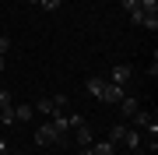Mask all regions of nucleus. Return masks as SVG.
<instances>
[{
    "label": "nucleus",
    "mask_w": 158,
    "mask_h": 155,
    "mask_svg": "<svg viewBox=\"0 0 158 155\" xmlns=\"http://www.w3.org/2000/svg\"><path fill=\"white\" fill-rule=\"evenodd\" d=\"M130 21L134 25H141V28H158V0H137L134 7H130Z\"/></svg>",
    "instance_id": "1"
},
{
    "label": "nucleus",
    "mask_w": 158,
    "mask_h": 155,
    "mask_svg": "<svg viewBox=\"0 0 158 155\" xmlns=\"http://www.w3.org/2000/svg\"><path fill=\"white\" fill-rule=\"evenodd\" d=\"M35 144H39V148H49V144H67V141L56 134L53 123H39V131H35Z\"/></svg>",
    "instance_id": "2"
},
{
    "label": "nucleus",
    "mask_w": 158,
    "mask_h": 155,
    "mask_svg": "<svg viewBox=\"0 0 158 155\" xmlns=\"http://www.w3.org/2000/svg\"><path fill=\"white\" fill-rule=\"evenodd\" d=\"M130 120H134V127H137V131H148V134H158V123H155V116L148 113V109H137V113L130 116Z\"/></svg>",
    "instance_id": "3"
},
{
    "label": "nucleus",
    "mask_w": 158,
    "mask_h": 155,
    "mask_svg": "<svg viewBox=\"0 0 158 155\" xmlns=\"http://www.w3.org/2000/svg\"><path fill=\"white\" fill-rule=\"evenodd\" d=\"M130 74H134V67H130V63H116V67L109 71V78H106V81H113V85H127Z\"/></svg>",
    "instance_id": "4"
},
{
    "label": "nucleus",
    "mask_w": 158,
    "mask_h": 155,
    "mask_svg": "<svg viewBox=\"0 0 158 155\" xmlns=\"http://www.w3.org/2000/svg\"><path fill=\"white\" fill-rule=\"evenodd\" d=\"M119 99H123V85H113V81H106V88H102V99H98V102H109V106H116Z\"/></svg>",
    "instance_id": "5"
},
{
    "label": "nucleus",
    "mask_w": 158,
    "mask_h": 155,
    "mask_svg": "<svg viewBox=\"0 0 158 155\" xmlns=\"http://www.w3.org/2000/svg\"><path fill=\"white\" fill-rule=\"evenodd\" d=\"M11 113H14V123H28L35 116V106L32 102H18V106H11Z\"/></svg>",
    "instance_id": "6"
},
{
    "label": "nucleus",
    "mask_w": 158,
    "mask_h": 155,
    "mask_svg": "<svg viewBox=\"0 0 158 155\" xmlns=\"http://www.w3.org/2000/svg\"><path fill=\"white\" fill-rule=\"evenodd\" d=\"M119 144H127L130 152H137V148L144 144V138H141V131H137V127H127V131H123V141H119Z\"/></svg>",
    "instance_id": "7"
},
{
    "label": "nucleus",
    "mask_w": 158,
    "mask_h": 155,
    "mask_svg": "<svg viewBox=\"0 0 158 155\" xmlns=\"http://www.w3.org/2000/svg\"><path fill=\"white\" fill-rule=\"evenodd\" d=\"M88 155H116V144L109 141V138H102V141H91V144H88Z\"/></svg>",
    "instance_id": "8"
},
{
    "label": "nucleus",
    "mask_w": 158,
    "mask_h": 155,
    "mask_svg": "<svg viewBox=\"0 0 158 155\" xmlns=\"http://www.w3.org/2000/svg\"><path fill=\"white\" fill-rule=\"evenodd\" d=\"M119 109H123V116H127V120H130V116H134L137 113V109H141V102H137V99L134 95H123V99H119V102H116Z\"/></svg>",
    "instance_id": "9"
},
{
    "label": "nucleus",
    "mask_w": 158,
    "mask_h": 155,
    "mask_svg": "<svg viewBox=\"0 0 158 155\" xmlns=\"http://www.w3.org/2000/svg\"><path fill=\"white\" fill-rule=\"evenodd\" d=\"M85 88H88V95L102 99V88H106V78H88V81H85Z\"/></svg>",
    "instance_id": "10"
},
{
    "label": "nucleus",
    "mask_w": 158,
    "mask_h": 155,
    "mask_svg": "<svg viewBox=\"0 0 158 155\" xmlns=\"http://www.w3.org/2000/svg\"><path fill=\"white\" fill-rule=\"evenodd\" d=\"M123 131H127V123H116L113 131H109V141H113L116 148H119V141H123Z\"/></svg>",
    "instance_id": "11"
},
{
    "label": "nucleus",
    "mask_w": 158,
    "mask_h": 155,
    "mask_svg": "<svg viewBox=\"0 0 158 155\" xmlns=\"http://www.w3.org/2000/svg\"><path fill=\"white\" fill-rule=\"evenodd\" d=\"M35 109H39V113H46V116H53V113H56L53 99H39V106H35Z\"/></svg>",
    "instance_id": "12"
},
{
    "label": "nucleus",
    "mask_w": 158,
    "mask_h": 155,
    "mask_svg": "<svg viewBox=\"0 0 158 155\" xmlns=\"http://www.w3.org/2000/svg\"><path fill=\"white\" fill-rule=\"evenodd\" d=\"M39 7H42V11H56L60 0H39Z\"/></svg>",
    "instance_id": "13"
},
{
    "label": "nucleus",
    "mask_w": 158,
    "mask_h": 155,
    "mask_svg": "<svg viewBox=\"0 0 158 155\" xmlns=\"http://www.w3.org/2000/svg\"><path fill=\"white\" fill-rule=\"evenodd\" d=\"M7 50H11V39H7V35H0V57H7Z\"/></svg>",
    "instance_id": "14"
},
{
    "label": "nucleus",
    "mask_w": 158,
    "mask_h": 155,
    "mask_svg": "<svg viewBox=\"0 0 158 155\" xmlns=\"http://www.w3.org/2000/svg\"><path fill=\"white\" fill-rule=\"evenodd\" d=\"M11 106V92H4V88H0V109H7Z\"/></svg>",
    "instance_id": "15"
},
{
    "label": "nucleus",
    "mask_w": 158,
    "mask_h": 155,
    "mask_svg": "<svg viewBox=\"0 0 158 155\" xmlns=\"http://www.w3.org/2000/svg\"><path fill=\"white\" fill-rule=\"evenodd\" d=\"M53 106H56V109H67V95H53Z\"/></svg>",
    "instance_id": "16"
},
{
    "label": "nucleus",
    "mask_w": 158,
    "mask_h": 155,
    "mask_svg": "<svg viewBox=\"0 0 158 155\" xmlns=\"http://www.w3.org/2000/svg\"><path fill=\"white\" fill-rule=\"evenodd\" d=\"M0 155H7V144H4V138H0Z\"/></svg>",
    "instance_id": "17"
},
{
    "label": "nucleus",
    "mask_w": 158,
    "mask_h": 155,
    "mask_svg": "<svg viewBox=\"0 0 158 155\" xmlns=\"http://www.w3.org/2000/svg\"><path fill=\"white\" fill-rule=\"evenodd\" d=\"M4 63H7V60H4V57H0V74H4Z\"/></svg>",
    "instance_id": "18"
},
{
    "label": "nucleus",
    "mask_w": 158,
    "mask_h": 155,
    "mask_svg": "<svg viewBox=\"0 0 158 155\" xmlns=\"http://www.w3.org/2000/svg\"><path fill=\"white\" fill-rule=\"evenodd\" d=\"M7 155H25V152H7Z\"/></svg>",
    "instance_id": "19"
},
{
    "label": "nucleus",
    "mask_w": 158,
    "mask_h": 155,
    "mask_svg": "<svg viewBox=\"0 0 158 155\" xmlns=\"http://www.w3.org/2000/svg\"><path fill=\"white\" fill-rule=\"evenodd\" d=\"M28 4H39V0H28Z\"/></svg>",
    "instance_id": "20"
}]
</instances>
